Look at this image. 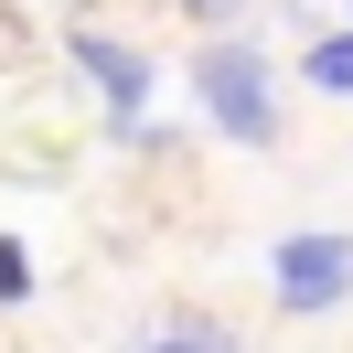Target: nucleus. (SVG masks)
Here are the masks:
<instances>
[{"label":"nucleus","mask_w":353,"mask_h":353,"mask_svg":"<svg viewBox=\"0 0 353 353\" xmlns=\"http://www.w3.org/2000/svg\"><path fill=\"white\" fill-rule=\"evenodd\" d=\"M182 11H193V22H236L246 0H182Z\"/></svg>","instance_id":"7"},{"label":"nucleus","mask_w":353,"mask_h":353,"mask_svg":"<svg viewBox=\"0 0 353 353\" xmlns=\"http://www.w3.org/2000/svg\"><path fill=\"white\" fill-rule=\"evenodd\" d=\"M139 353H246V343H236V332H214V321H161Z\"/></svg>","instance_id":"5"},{"label":"nucleus","mask_w":353,"mask_h":353,"mask_svg":"<svg viewBox=\"0 0 353 353\" xmlns=\"http://www.w3.org/2000/svg\"><path fill=\"white\" fill-rule=\"evenodd\" d=\"M65 54H75V75L108 97V129L161 150V129H150V54H139V43H118V32H75Z\"/></svg>","instance_id":"3"},{"label":"nucleus","mask_w":353,"mask_h":353,"mask_svg":"<svg viewBox=\"0 0 353 353\" xmlns=\"http://www.w3.org/2000/svg\"><path fill=\"white\" fill-rule=\"evenodd\" d=\"M193 108L214 118L236 150H279V65L257 43H203L193 54Z\"/></svg>","instance_id":"1"},{"label":"nucleus","mask_w":353,"mask_h":353,"mask_svg":"<svg viewBox=\"0 0 353 353\" xmlns=\"http://www.w3.org/2000/svg\"><path fill=\"white\" fill-rule=\"evenodd\" d=\"M268 289H279V321H321V310L353 300V236L332 225H300V236L268 246Z\"/></svg>","instance_id":"2"},{"label":"nucleus","mask_w":353,"mask_h":353,"mask_svg":"<svg viewBox=\"0 0 353 353\" xmlns=\"http://www.w3.org/2000/svg\"><path fill=\"white\" fill-rule=\"evenodd\" d=\"M22 300H32V246L0 236V310H22Z\"/></svg>","instance_id":"6"},{"label":"nucleus","mask_w":353,"mask_h":353,"mask_svg":"<svg viewBox=\"0 0 353 353\" xmlns=\"http://www.w3.org/2000/svg\"><path fill=\"white\" fill-rule=\"evenodd\" d=\"M300 75H310L321 97H353V22H343V32H321V43L300 54Z\"/></svg>","instance_id":"4"}]
</instances>
